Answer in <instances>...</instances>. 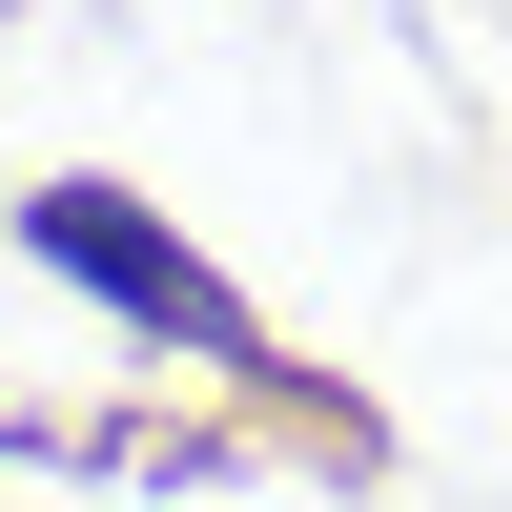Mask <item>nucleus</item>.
<instances>
[{
	"label": "nucleus",
	"mask_w": 512,
	"mask_h": 512,
	"mask_svg": "<svg viewBox=\"0 0 512 512\" xmlns=\"http://www.w3.org/2000/svg\"><path fill=\"white\" fill-rule=\"evenodd\" d=\"M21 246H41L62 287H103L123 328H164V349H205V369H267V328H246L226 287H205L185 246H164L144 205H123V185H41V205H21Z\"/></svg>",
	"instance_id": "nucleus-1"
}]
</instances>
